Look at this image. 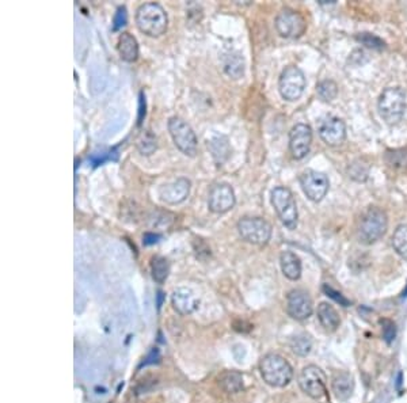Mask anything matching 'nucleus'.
Instances as JSON below:
<instances>
[{"label": "nucleus", "instance_id": "obj_13", "mask_svg": "<svg viewBox=\"0 0 407 403\" xmlns=\"http://www.w3.org/2000/svg\"><path fill=\"white\" fill-rule=\"evenodd\" d=\"M312 130L306 124L295 125L289 132V150L295 159H303L311 148Z\"/></svg>", "mask_w": 407, "mask_h": 403}, {"label": "nucleus", "instance_id": "obj_2", "mask_svg": "<svg viewBox=\"0 0 407 403\" xmlns=\"http://www.w3.org/2000/svg\"><path fill=\"white\" fill-rule=\"evenodd\" d=\"M388 217L387 213L377 208L370 206L361 215L357 226V237L360 242L372 244L377 242L387 231Z\"/></svg>", "mask_w": 407, "mask_h": 403}, {"label": "nucleus", "instance_id": "obj_30", "mask_svg": "<svg viewBox=\"0 0 407 403\" xmlns=\"http://www.w3.org/2000/svg\"><path fill=\"white\" fill-rule=\"evenodd\" d=\"M381 324H383V337L387 344H391L397 335V326H395V323L391 322L388 320H384Z\"/></svg>", "mask_w": 407, "mask_h": 403}, {"label": "nucleus", "instance_id": "obj_34", "mask_svg": "<svg viewBox=\"0 0 407 403\" xmlns=\"http://www.w3.org/2000/svg\"><path fill=\"white\" fill-rule=\"evenodd\" d=\"M143 105H146V101H143V94H141V98H140V110H139V125H141V121H143V119L146 117V108H143Z\"/></svg>", "mask_w": 407, "mask_h": 403}, {"label": "nucleus", "instance_id": "obj_1", "mask_svg": "<svg viewBox=\"0 0 407 403\" xmlns=\"http://www.w3.org/2000/svg\"><path fill=\"white\" fill-rule=\"evenodd\" d=\"M136 23L139 30L148 37H161L167 30V12L158 3H144L136 12Z\"/></svg>", "mask_w": 407, "mask_h": 403}, {"label": "nucleus", "instance_id": "obj_16", "mask_svg": "<svg viewBox=\"0 0 407 403\" xmlns=\"http://www.w3.org/2000/svg\"><path fill=\"white\" fill-rule=\"evenodd\" d=\"M190 193V181L186 178H178L172 182L164 184L159 188V197L166 204H179L185 202Z\"/></svg>", "mask_w": 407, "mask_h": 403}, {"label": "nucleus", "instance_id": "obj_28", "mask_svg": "<svg viewBox=\"0 0 407 403\" xmlns=\"http://www.w3.org/2000/svg\"><path fill=\"white\" fill-rule=\"evenodd\" d=\"M393 246L395 248V251L402 257L407 259V226L406 224H401L394 235H393Z\"/></svg>", "mask_w": 407, "mask_h": 403}, {"label": "nucleus", "instance_id": "obj_18", "mask_svg": "<svg viewBox=\"0 0 407 403\" xmlns=\"http://www.w3.org/2000/svg\"><path fill=\"white\" fill-rule=\"evenodd\" d=\"M331 389L337 400L346 401L353 394L355 379L349 372H345V371L335 372L331 377Z\"/></svg>", "mask_w": 407, "mask_h": 403}, {"label": "nucleus", "instance_id": "obj_17", "mask_svg": "<svg viewBox=\"0 0 407 403\" xmlns=\"http://www.w3.org/2000/svg\"><path fill=\"white\" fill-rule=\"evenodd\" d=\"M171 303L178 314L190 315L197 310L200 300L197 299L193 291L188 288H178L172 292Z\"/></svg>", "mask_w": 407, "mask_h": 403}, {"label": "nucleus", "instance_id": "obj_12", "mask_svg": "<svg viewBox=\"0 0 407 403\" xmlns=\"http://www.w3.org/2000/svg\"><path fill=\"white\" fill-rule=\"evenodd\" d=\"M314 311L312 299L303 289H293L286 296V313L296 321H306Z\"/></svg>", "mask_w": 407, "mask_h": 403}, {"label": "nucleus", "instance_id": "obj_8", "mask_svg": "<svg viewBox=\"0 0 407 403\" xmlns=\"http://www.w3.org/2000/svg\"><path fill=\"white\" fill-rule=\"evenodd\" d=\"M299 386L304 394L312 400L325 398L326 375L324 371L317 365H307L299 375Z\"/></svg>", "mask_w": 407, "mask_h": 403}, {"label": "nucleus", "instance_id": "obj_23", "mask_svg": "<svg viewBox=\"0 0 407 403\" xmlns=\"http://www.w3.org/2000/svg\"><path fill=\"white\" fill-rule=\"evenodd\" d=\"M224 71L232 79H239L244 72V56L238 52L228 55L224 61Z\"/></svg>", "mask_w": 407, "mask_h": 403}, {"label": "nucleus", "instance_id": "obj_22", "mask_svg": "<svg viewBox=\"0 0 407 403\" xmlns=\"http://www.w3.org/2000/svg\"><path fill=\"white\" fill-rule=\"evenodd\" d=\"M220 387L228 394H237L244 390V376L237 371H226L219 377Z\"/></svg>", "mask_w": 407, "mask_h": 403}, {"label": "nucleus", "instance_id": "obj_10", "mask_svg": "<svg viewBox=\"0 0 407 403\" xmlns=\"http://www.w3.org/2000/svg\"><path fill=\"white\" fill-rule=\"evenodd\" d=\"M276 29L285 39H299L307 29L306 19L293 10L285 8L276 18Z\"/></svg>", "mask_w": 407, "mask_h": 403}, {"label": "nucleus", "instance_id": "obj_35", "mask_svg": "<svg viewBox=\"0 0 407 403\" xmlns=\"http://www.w3.org/2000/svg\"><path fill=\"white\" fill-rule=\"evenodd\" d=\"M162 302H163V293H162V292H159V293H158V307H161V306H162Z\"/></svg>", "mask_w": 407, "mask_h": 403}, {"label": "nucleus", "instance_id": "obj_27", "mask_svg": "<svg viewBox=\"0 0 407 403\" xmlns=\"http://www.w3.org/2000/svg\"><path fill=\"white\" fill-rule=\"evenodd\" d=\"M290 349L293 353L299 355V356H307L311 349H312V341L308 335L306 334H300V335H296L290 340Z\"/></svg>", "mask_w": 407, "mask_h": 403}, {"label": "nucleus", "instance_id": "obj_15", "mask_svg": "<svg viewBox=\"0 0 407 403\" xmlns=\"http://www.w3.org/2000/svg\"><path fill=\"white\" fill-rule=\"evenodd\" d=\"M319 136L327 146L335 147L342 144L346 137L345 122L334 116L326 117L319 125Z\"/></svg>", "mask_w": 407, "mask_h": 403}, {"label": "nucleus", "instance_id": "obj_36", "mask_svg": "<svg viewBox=\"0 0 407 403\" xmlns=\"http://www.w3.org/2000/svg\"><path fill=\"white\" fill-rule=\"evenodd\" d=\"M406 293H407V292H406Z\"/></svg>", "mask_w": 407, "mask_h": 403}, {"label": "nucleus", "instance_id": "obj_4", "mask_svg": "<svg viewBox=\"0 0 407 403\" xmlns=\"http://www.w3.org/2000/svg\"><path fill=\"white\" fill-rule=\"evenodd\" d=\"M259 371L264 380L272 387H285L293 377L290 364L277 353L266 355L259 363Z\"/></svg>", "mask_w": 407, "mask_h": 403}, {"label": "nucleus", "instance_id": "obj_14", "mask_svg": "<svg viewBox=\"0 0 407 403\" xmlns=\"http://www.w3.org/2000/svg\"><path fill=\"white\" fill-rule=\"evenodd\" d=\"M235 205V193L228 184L212 186L208 197V206L215 213H226Z\"/></svg>", "mask_w": 407, "mask_h": 403}, {"label": "nucleus", "instance_id": "obj_19", "mask_svg": "<svg viewBox=\"0 0 407 403\" xmlns=\"http://www.w3.org/2000/svg\"><path fill=\"white\" fill-rule=\"evenodd\" d=\"M281 269L286 279L296 282L301 276V261L300 258L292 251H283L280 257Z\"/></svg>", "mask_w": 407, "mask_h": 403}, {"label": "nucleus", "instance_id": "obj_3", "mask_svg": "<svg viewBox=\"0 0 407 403\" xmlns=\"http://www.w3.org/2000/svg\"><path fill=\"white\" fill-rule=\"evenodd\" d=\"M406 106V92L401 87H388L379 98L380 116L390 125L402 121Z\"/></svg>", "mask_w": 407, "mask_h": 403}, {"label": "nucleus", "instance_id": "obj_21", "mask_svg": "<svg viewBox=\"0 0 407 403\" xmlns=\"http://www.w3.org/2000/svg\"><path fill=\"white\" fill-rule=\"evenodd\" d=\"M318 320L321 324L325 327L327 331H335L339 324H341V318H339V314L337 313V310L328 304V303H321L318 306Z\"/></svg>", "mask_w": 407, "mask_h": 403}, {"label": "nucleus", "instance_id": "obj_31", "mask_svg": "<svg viewBox=\"0 0 407 403\" xmlns=\"http://www.w3.org/2000/svg\"><path fill=\"white\" fill-rule=\"evenodd\" d=\"M128 22V12H126V8L122 6L117 8V12L115 15V21H113V29L115 30H120L122 29Z\"/></svg>", "mask_w": 407, "mask_h": 403}, {"label": "nucleus", "instance_id": "obj_24", "mask_svg": "<svg viewBox=\"0 0 407 403\" xmlns=\"http://www.w3.org/2000/svg\"><path fill=\"white\" fill-rule=\"evenodd\" d=\"M136 147L143 155H152L158 148L155 135L151 130H143L136 140Z\"/></svg>", "mask_w": 407, "mask_h": 403}, {"label": "nucleus", "instance_id": "obj_5", "mask_svg": "<svg viewBox=\"0 0 407 403\" xmlns=\"http://www.w3.org/2000/svg\"><path fill=\"white\" fill-rule=\"evenodd\" d=\"M168 132L174 144L182 154L196 157L199 141L195 130L188 122L179 117H171L168 120Z\"/></svg>", "mask_w": 407, "mask_h": 403}, {"label": "nucleus", "instance_id": "obj_6", "mask_svg": "<svg viewBox=\"0 0 407 403\" xmlns=\"http://www.w3.org/2000/svg\"><path fill=\"white\" fill-rule=\"evenodd\" d=\"M272 204L285 227L295 230L297 226V206L292 192L283 186L276 188L272 192Z\"/></svg>", "mask_w": 407, "mask_h": 403}, {"label": "nucleus", "instance_id": "obj_33", "mask_svg": "<svg viewBox=\"0 0 407 403\" xmlns=\"http://www.w3.org/2000/svg\"><path fill=\"white\" fill-rule=\"evenodd\" d=\"M143 239H144L143 242H144L146 246H150V244H155V243L159 242L161 235H158V234H152V233H147V234L144 235Z\"/></svg>", "mask_w": 407, "mask_h": 403}, {"label": "nucleus", "instance_id": "obj_7", "mask_svg": "<svg viewBox=\"0 0 407 403\" xmlns=\"http://www.w3.org/2000/svg\"><path fill=\"white\" fill-rule=\"evenodd\" d=\"M238 231L246 242L264 246L272 237V226L262 217H244L238 223Z\"/></svg>", "mask_w": 407, "mask_h": 403}, {"label": "nucleus", "instance_id": "obj_26", "mask_svg": "<svg viewBox=\"0 0 407 403\" xmlns=\"http://www.w3.org/2000/svg\"><path fill=\"white\" fill-rule=\"evenodd\" d=\"M210 150H212V155L216 159L217 163H223L228 158L230 155V147H228V141L226 137L220 136L216 137L210 141Z\"/></svg>", "mask_w": 407, "mask_h": 403}, {"label": "nucleus", "instance_id": "obj_29", "mask_svg": "<svg viewBox=\"0 0 407 403\" xmlns=\"http://www.w3.org/2000/svg\"><path fill=\"white\" fill-rule=\"evenodd\" d=\"M337 94H338V86H337L335 81H324L319 83L318 95L321 97L322 101L331 102L332 99L337 98Z\"/></svg>", "mask_w": 407, "mask_h": 403}, {"label": "nucleus", "instance_id": "obj_11", "mask_svg": "<svg viewBox=\"0 0 407 403\" xmlns=\"http://www.w3.org/2000/svg\"><path fill=\"white\" fill-rule=\"evenodd\" d=\"M300 185L306 196L314 202H322L328 192L327 177L315 170H306L300 175Z\"/></svg>", "mask_w": 407, "mask_h": 403}, {"label": "nucleus", "instance_id": "obj_25", "mask_svg": "<svg viewBox=\"0 0 407 403\" xmlns=\"http://www.w3.org/2000/svg\"><path fill=\"white\" fill-rule=\"evenodd\" d=\"M151 273H152V279L159 284L166 282L167 277H168V273H170V265H168V261L161 257V255H157L151 259Z\"/></svg>", "mask_w": 407, "mask_h": 403}, {"label": "nucleus", "instance_id": "obj_9", "mask_svg": "<svg viewBox=\"0 0 407 403\" xmlns=\"http://www.w3.org/2000/svg\"><path fill=\"white\" fill-rule=\"evenodd\" d=\"M304 88H306V78L303 71L295 66L286 67L281 72L280 81H279V90L281 97L289 102L297 101L303 95Z\"/></svg>", "mask_w": 407, "mask_h": 403}, {"label": "nucleus", "instance_id": "obj_32", "mask_svg": "<svg viewBox=\"0 0 407 403\" xmlns=\"http://www.w3.org/2000/svg\"><path fill=\"white\" fill-rule=\"evenodd\" d=\"M324 292H325L326 295L328 296V297H331V299H334L337 303H339L341 306H344V307H349L350 306V302L348 300V299H345L339 292H337V291H334L331 286H328V285H324Z\"/></svg>", "mask_w": 407, "mask_h": 403}, {"label": "nucleus", "instance_id": "obj_20", "mask_svg": "<svg viewBox=\"0 0 407 403\" xmlns=\"http://www.w3.org/2000/svg\"><path fill=\"white\" fill-rule=\"evenodd\" d=\"M117 49H119V53H120L122 60H125L128 63H133L139 57V43L130 33L120 35Z\"/></svg>", "mask_w": 407, "mask_h": 403}]
</instances>
